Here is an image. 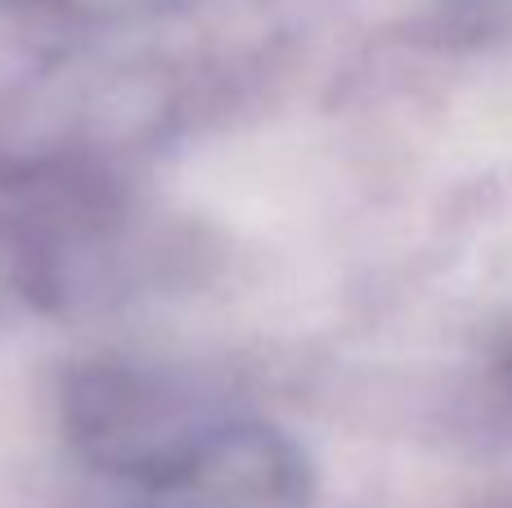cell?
I'll list each match as a JSON object with an SVG mask.
<instances>
[{
  "label": "cell",
  "mask_w": 512,
  "mask_h": 508,
  "mask_svg": "<svg viewBox=\"0 0 512 508\" xmlns=\"http://www.w3.org/2000/svg\"><path fill=\"white\" fill-rule=\"evenodd\" d=\"M63 423L99 473L144 491H185L225 419L189 374L108 360L68 378Z\"/></svg>",
  "instance_id": "6da1fadb"
},
{
  "label": "cell",
  "mask_w": 512,
  "mask_h": 508,
  "mask_svg": "<svg viewBox=\"0 0 512 508\" xmlns=\"http://www.w3.org/2000/svg\"><path fill=\"white\" fill-rule=\"evenodd\" d=\"M185 491L221 508H301L310 500V473L279 432L225 419Z\"/></svg>",
  "instance_id": "7a4b0ae2"
},
{
  "label": "cell",
  "mask_w": 512,
  "mask_h": 508,
  "mask_svg": "<svg viewBox=\"0 0 512 508\" xmlns=\"http://www.w3.org/2000/svg\"><path fill=\"white\" fill-rule=\"evenodd\" d=\"M63 9H72L77 18L90 23H149V18L171 14L185 0H59Z\"/></svg>",
  "instance_id": "3957f363"
}]
</instances>
